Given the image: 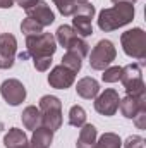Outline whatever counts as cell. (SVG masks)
I'll return each mask as SVG.
<instances>
[{
    "label": "cell",
    "mask_w": 146,
    "mask_h": 148,
    "mask_svg": "<svg viewBox=\"0 0 146 148\" xmlns=\"http://www.w3.org/2000/svg\"><path fill=\"white\" fill-rule=\"evenodd\" d=\"M134 19V5L132 3H115L110 9H103L98 14V28L105 33L115 31Z\"/></svg>",
    "instance_id": "obj_1"
},
{
    "label": "cell",
    "mask_w": 146,
    "mask_h": 148,
    "mask_svg": "<svg viewBox=\"0 0 146 148\" xmlns=\"http://www.w3.org/2000/svg\"><path fill=\"white\" fill-rule=\"evenodd\" d=\"M40 112H41V126L55 133L62 126V102L53 95H45L40 98Z\"/></svg>",
    "instance_id": "obj_2"
},
{
    "label": "cell",
    "mask_w": 146,
    "mask_h": 148,
    "mask_svg": "<svg viewBox=\"0 0 146 148\" xmlns=\"http://www.w3.org/2000/svg\"><path fill=\"white\" fill-rule=\"evenodd\" d=\"M120 43H122L126 55L138 59V60L146 59V33L141 28H132L122 33Z\"/></svg>",
    "instance_id": "obj_3"
},
{
    "label": "cell",
    "mask_w": 146,
    "mask_h": 148,
    "mask_svg": "<svg viewBox=\"0 0 146 148\" xmlns=\"http://www.w3.org/2000/svg\"><path fill=\"white\" fill-rule=\"evenodd\" d=\"M57 50V41L52 33H40L35 36H26V53L33 59L52 57Z\"/></svg>",
    "instance_id": "obj_4"
},
{
    "label": "cell",
    "mask_w": 146,
    "mask_h": 148,
    "mask_svg": "<svg viewBox=\"0 0 146 148\" xmlns=\"http://www.w3.org/2000/svg\"><path fill=\"white\" fill-rule=\"evenodd\" d=\"M120 81L124 84V90L131 97H146V86L141 74V64H129L122 67Z\"/></svg>",
    "instance_id": "obj_5"
},
{
    "label": "cell",
    "mask_w": 146,
    "mask_h": 148,
    "mask_svg": "<svg viewBox=\"0 0 146 148\" xmlns=\"http://www.w3.org/2000/svg\"><path fill=\"white\" fill-rule=\"evenodd\" d=\"M115 55H117V50L113 43L110 40H100L89 53V66L95 71H105L115 60Z\"/></svg>",
    "instance_id": "obj_6"
},
{
    "label": "cell",
    "mask_w": 146,
    "mask_h": 148,
    "mask_svg": "<svg viewBox=\"0 0 146 148\" xmlns=\"http://www.w3.org/2000/svg\"><path fill=\"white\" fill-rule=\"evenodd\" d=\"M93 16H95V7L89 2L81 3L76 9L74 19H72V28L81 38H86V36L93 35V24H91Z\"/></svg>",
    "instance_id": "obj_7"
},
{
    "label": "cell",
    "mask_w": 146,
    "mask_h": 148,
    "mask_svg": "<svg viewBox=\"0 0 146 148\" xmlns=\"http://www.w3.org/2000/svg\"><path fill=\"white\" fill-rule=\"evenodd\" d=\"M0 93L3 100L12 107H17L26 100V88L19 79H5L0 86Z\"/></svg>",
    "instance_id": "obj_8"
},
{
    "label": "cell",
    "mask_w": 146,
    "mask_h": 148,
    "mask_svg": "<svg viewBox=\"0 0 146 148\" xmlns=\"http://www.w3.org/2000/svg\"><path fill=\"white\" fill-rule=\"evenodd\" d=\"M119 102H120L119 93L113 88H107L105 91H102L95 97V110L102 115L110 117L119 110Z\"/></svg>",
    "instance_id": "obj_9"
},
{
    "label": "cell",
    "mask_w": 146,
    "mask_h": 148,
    "mask_svg": "<svg viewBox=\"0 0 146 148\" xmlns=\"http://www.w3.org/2000/svg\"><path fill=\"white\" fill-rule=\"evenodd\" d=\"M17 52V40L10 33L0 35V69H10L14 66Z\"/></svg>",
    "instance_id": "obj_10"
},
{
    "label": "cell",
    "mask_w": 146,
    "mask_h": 148,
    "mask_svg": "<svg viewBox=\"0 0 146 148\" xmlns=\"http://www.w3.org/2000/svg\"><path fill=\"white\" fill-rule=\"evenodd\" d=\"M74 79H76V74L67 69L65 66H55L50 74H48V84L55 90H67L74 84Z\"/></svg>",
    "instance_id": "obj_11"
},
{
    "label": "cell",
    "mask_w": 146,
    "mask_h": 148,
    "mask_svg": "<svg viewBox=\"0 0 146 148\" xmlns=\"http://www.w3.org/2000/svg\"><path fill=\"white\" fill-rule=\"evenodd\" d=\"M26 14H28V17H31V19H35L36 23H40L43 28H45V26H50V24L55 21L53 10H52L50 5H48L46 2H43V0H40L36 5H33L31 9H28Z\"/></svg>",
    "instance_id": "obj_12"
},
{
    "label": "cell",
    "mask_w": 146,
    "mask_h": 148,
    "mask_svg": "<svg viewBox=\"0 0 146 148\" xmlns=\"http://www.w3.org/2000/svg\"><path fill=\"white\" fill-rule=\"evenodd\" d=\"M119 109H120L124 117L134 119V115L138 112L146 109V97H131V95H127L126 98H122L119 102Z\"/></svg>",
    "instance_id": "obj_13"
},
{
    "label": "cell",
    "mask_w": 146,
    "mask_h": 148,
    "mask_svg": "<svg viewBox=\"0 0 146 148\" xmlns=\"http://www.w3.org/2000/svg\"><path fill=\"white\" fill-rule=\"evenodd\" d=\"M76 91H77V95H79L81 98L91 100V98H95V97L100 93V84H98V81H96L95 77H88V76H86V77H83V79L77 81Z\"/></svg>",
    "instance_id": "obj_14"
},
{
    "label": "cell",
    "mask_w": 146,
    "mask_h": 148,
    "mask_svg": "<svg viewBox=\"0 0 146 148\" xmlns=\"http://www.w3.org/2000/svg\"><path fill=\"white\" fill-rule=\"evenodd\" d=\"M98 140V131L93 124H83L81 131H79V138H77V148H95Z\"/></svg>",
    "instance_id": "obj_15"
},
{
    "label": "cell",
    "mask_w": 146,
    "mask_h": 148,
    "mask_svg": "<svg viewBox=\"0 0 146 148\" xmlns=\"http://www.w3.org/2000/svg\"><path fill=\"white\" fill-rule=\"evenodd\" d=\"M52 141H53V133L40 126L33 131V138H31V143H28V148H50Z\"/></svg>",
    "instance_id": "obj_16"
},
{
    "label": "cell",
    "mask_w": 146,
    "mask_h": 148,
    "mask_svg": "<svg viewBox=\"0 0 146 148\" xmlns=\"http://www.w3.org/2000/svg\"><path fill=\"white\" fill-rule=\"evenodd\" d=\"M3 145L5 148H23L28 147V136L23 129L19 127H10L7 134L3 136Z\"/></svg>",
    "instance_id": "obj_17"
},
{
    "label": "cell",
    "mask_w": 146,
    "mask_h": 148,
    "mask_svg": "<svg viewBox=\"0 0 146 148\" xmlns=\"http://www.w3.org/2000/svg\"><path fill=\"white\" fill-rule=\"evenodd\" d=\"M79 35L74 31L72 26H67V24H62V26H59V29H57V35H55V41H59V45L60 47H64L65 50H69L71 47H72L74 43L79 40Z\"/></svg>",
    "instance_id": "obj_18"
},
{
    "label": "cell",
    "mask_w": 146,
    "mask_h": 148,
    "mask_svg": "<svg viewBox=\"0 0 146 148\" xmlns=\"http://www.w3.org/2000/svg\"><path fill=\"white\" fill-rule=\"evenodd\" d=\"M21 119H23L24 127L29 129V131H35L36 127L41 126V112H40V109L35 107V105L26 107V109L23 110V114H21Z\"/></svg>",
    "instance_id": "obj_19"
},
{
    "label": "cell",
    "mask_w": 146,
    "mask_h": 148,
    "mask_svg": "<svg viewBox=\"0 0 146 148\" xmlns=\"http://www.w3.org/2000/svg\"><path fill=\"white\" fill-rule=\"evenodd\" d=\"M62 66H65L67 69H71L74 74H77L83 67V57L79 53H76L72 50H67L65 55L62 57Z\"/></svg>",
    "instance_id": "obj_20"
},
{
    "label": "cell",
    "mask_w": 146,
    "mask_h": 148,
    "mask_svg": "<svg viewBox=\"0 0 146 148\" xmlns=\"http://www.w3.org/2000/svg\"><path fill=\"white\" fill-rule=\"evenodd\" d=\"M120 147H122V140L115 133H103L100 136V140H96V145H95V148H120Z\"/></svg>",
    "instance_id": "obj_21"
},
{
    "label": "cell",
    "mask_w": 146,
    "mask_h": 148,
    "mask_svg": "<svg viewBox=\"0 0 146 148\" xmlns=\"http://www.w3.org/2000/svg\"><path fill=\"white\" fill-rule=\"evenodd\" d=\"M69 124L74 127H81L86 124V110L81 105H72L69 110Z\"/></svg>",
    "instance_id": "obj_22"
},
{
    "label": "cell",
    "mask_w": 146,
    "mask_h": 148,
    "mask_svg": "<svg viewBox=\"0 0 146 148\" xmlns=\"http://www.w3.org/2000/svg\"><path fill=\"white\" fill-rule=\"evenodd\" d=\"M21 31H23L26 36H35V35L43 33V26H41L40 23H36L35 19L26 17V19L21 23Z\"/></svg>",
    "instance_id": "obj_23"
},
{
    "label": "cell",
    "mask_w": 146,
    "mask_h": 148,
    "mask_svg": "<svg viewBox=\"0 0 146 148\" xmlns=\"http://www.w3.org/2000/svg\"><path fill=\"white\" fill-rule=\"evenodd\" d=\"M53 3L57 5L59 12L62 16H74L76 9L79 7V3L76 0H53Z\"/></svg>",
    "instance_id": "obj_24"
},
{
    "label": "cell",
    "mask_w": 146,
    "mask_h": 148,
    "mask_svg": "<svg viewBox=\"0 0 146 148\" xmlns=\"http://www.w3.org/2000/svg\"><path fill=\"white\" fill-rule=\"evenodd\" d=\"M120 76H122V67L119 66H112V67H107L103 74H102V79L105 83H117L120 81Z\"/></svg>",
    "instance_id": "obj_25"
},
{
    "label": "cell",
    "mask_w": 146,
    "mask_h": 148,
    "mask_svg": "<svg viewBox=\"0 0 146 148\" xmlns=\"http://www.w3.org/2000/svg\"><path fill=\"white\" fill-rule=\"evenodd\" d=\"M33 66L40 73L48 71V67L52 66V57H41V59H33Z\"/></svg>",
    "instance_id": "obj_26"
},
{
    "label": "cell",
    "mask_w": 146,
    "mask_h": 148,
    "mask_svg": "<svg viewBox=\"0 0 146 148\" xmlns=\"http://www.w3.org/2000/svg\"><path fill=\"white\" fill-rule=\"evenodd\" d=\"M124 147L126 148H145V140L141 136H129L126 141H124Z\"/></svg>",
    "instance_id": "obj_27"
},
{
    "label": "cell",
    "mask_w": 146,
    "mask_h": 148,
    "mask_svg": "<svg viewBox=\"0 0 146 148\" xmlns=\"http://www.w3.org/2000/svg\"><path fill=\"white\" fill-rule=\"evenodd\" d=\"M132 121H134V124H136L138 129H146V109L138 112Z\"/></svg>",
    "instance_id": "obj_28"
},
{
    "label": "cell",
    "mask_w": 146,
    "mask_h": 148,
    "mask_svg": "<svg viewBox=\"0 0 146 148\" xmlns=\"http://www.w3.org/2000/svg\"><path fill=\"white\" fill-rule=\"evenodd\" d=\"M16 2H17L19 7H23L24 10H28V9H31L33 5H36L40 0H16Z\"/></svg>",
    "instance_id": "obj_29"
},
{
    "label": "cell",
    "mask_w": 146,
    "mask_h": 148,
    "mask_svg": "<svg viewBox=\"0 0 146 148\" xmlns=\"http://www.w3.org/2000/svg\"><path fill=\"white\" fill-rule=\"evenodd\" d=\"M16 0H0V9H10Z\"/></svg>",
    "instance_id": "obj_30"
},
{
    "label": "cell",
    "mask_w": 146,
    "mask_h": 148,
    "mask_svg": "<svg viewBox=\"0 0 146 148\" xmlns=\"http://www.w3.org/2000/svg\"><path fill=\"white\" fill-rule=\"evenodd\" d=\"M112 2H113V3H132V5H134L136 0H112Z\"/></svg>",
    "instance_id": "obj_31"
},
{
    "label": "cell",
    "mask_w": 146,
    "mask_h": 148,
    "mask_svg": "<svg viewBox=\"0 0 146 148\" xmlns=\"http://www.w3.org/2000/svg\"><path fill=\"white\" fill-rule=\"evenodd\" d=\"M17 57H19V59H21V60H26V59H28V57H29V55H28V53H26V52H21V53H19V55H17Z\"/></svg>",
    "instance_id": "obj_32"
},
{
    "label": "cell",
    "mask_w": 146,
    "mask_h": 148,
    "mask_svg": "<svg viewBox=\"0 0 146 148\" xmlns=\"http://www.w3.org/2000/svg\"><path fill=\"white\" fill-rule=\"evenodd\" d=\"M76 2H77V3L81 5V3H84V2H89V0H76Z\"/></svg>",
    "instance_id": "obj_33"
},
{
    "label": "cell",
    "mask_w": 146,
    "mask_h": 148,
    "mask_svg": "<svg viewBox=\"0 0 146 148\" xmlns=\"http://www.w3.org/2000/svg\"><path fill=\"white\" fill-rule=\"evenodd\" d=\"M23 148H28V147H23Z\"/></svg>",
    "instance_id": "obj_34"
}]
</instances>
